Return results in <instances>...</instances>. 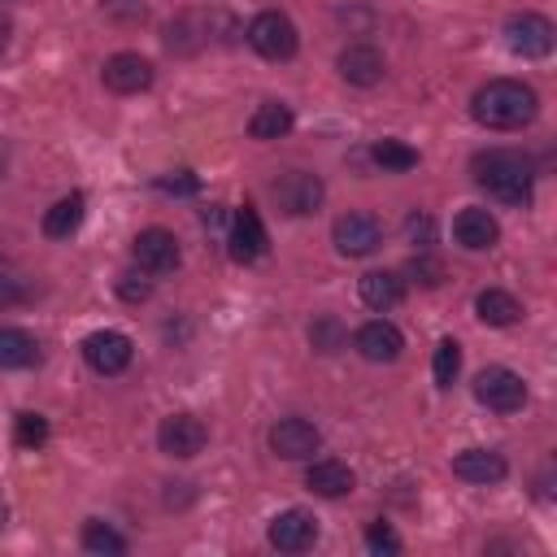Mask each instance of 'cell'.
Wrapping results in <instances>:
<instances>
[{"label": "cell", "instance_id": "1", "mask_svg": "<svg viewBox=\"0 0 557 557\" xmlns=\"http://www.w3.org/2000/svg\"><path fill=\"white\" fill-rule=\"evenodd\" d=\"M470 113L487 131H522L527 122H535L540 96L518 78H492L470 96Z\"/></svg>", "mask_w": 557, "mask_h": 557}, {"label": "cell", "instance_id": "2", "mask_svg": "<svg viewBox=\"0 0 557 557\" xmlns=\"http://www.w3.org/2000/svg\"><path fill=\"white\" fill-rule=\"evenodd\" d=\"M470 170H474V183H479L492 200H500V205H531L535 165H531L522 152L492 148V152H479Z\"/></svg>", "mask_w": 557, "mask_h": 557}, {"label": "cell", "instance_id": "3", "mask_svg": "<svg viewBox=\"0 0 557 557\" xmlns=\"http://www.w3.org/2000/svg\"><path fill=\"white\" fill-rule=\"evenodd\" d=\"M244 39H248V48L261 52L265 61H287V57H296V48H300V35H296L292 17L278 13V9H261V13L248 22Z\"/></svg>", "mask_w": 557, "mask_h": 557}, {"label": "cell", "instance_id": "4", "mask_svg": "<svg viewBox=\"0 0 557 557\" xmlns=\"http://www.w3.org/2000/svg\"><path fill=\"white\" fill-rule=\"evenodd\" d=\"M474 400L492 413H518L527 405V383L509 366H487L474 374Z\"/></svg>", "mask_w": 557, "mask_h": 557}, {"label": "cell", "instance_id": "5", "mask_svg": "<svg viewBox=\"0 0 557 557\" xmlns=\"http://www.w3.org/2000/svg\"><path fill=\"white\" fill-rule=\"evenodd\" d=\"M270 196H274V205H278L283 213L305 218V213H318V209H322L326 187H322V178L309 174V170H283V174L270 183Z\"/></svg>", "mask_w": 557, "mask_h": 557}, {"label": "cell", "instance_id": "6", "mask_svg": "<svg viewBox=\"0 0 557 557\" xmlns=\"http://www.w3.org/2000/svg\"><path fill=\"white\" fill-rule=\"evenodd\" d=\"M553 39H557V30H553V22L540 17V13H513V17L505 22V48H509L513 57H522V61L548 57V52H553Z\"/></svg>", "mask_w": 557, "mask_h": 557}, {"label": "cell", "instance_id": "7", "mask_svg": "<svg viewBox=\"0 0 557 557\" xmlns=\"http://www.w3.org/2000/svg\"><path fill=\"white\" fill-rule=\"evenodd\" d=\"M157 444H161L165 457L187 461V457H196V453L209 444V426H205L196 413H170V418H161V426H157Z\"/></svg>", "mask_w": 557, "mask_h": 557}, {"label": "cell", "instance_id": "8", "mask_svg": "<svg viewBox=\"0 0 557 557\" xmlns=\"http://www.w3.org/2000/svg\"><path fill=\"white\" fill-rule=\"evenodd\" d=\"M318 448H322V431L305 418H278L270 426V453L283 461H313Z\"/></svg>", "mask_w": 557, "mask_h": 557}, {"label": "cell", "instance_id": "9", "mask_svg": "<svg viewBox=\"0 0 557 557\" xmlns=\"http://www.w3.org/2000/svg\"><path fill=\"white\" fill-rule=\"evenodd\" d=\"M131 357H135V344H131V335H122V331H91V335L83 339V361H87L96 374H122V370L131 366Z\"/></svg>", "mask_w": 557, "mask_h": 557}, {"label": "cell", "instance_id": "10", "mask_svg": "<svg viewBox=\"0 0 557 557\" xmlns=\"http://www.w3.org/2000/svg\"><path fill=\"white\" fill-rule=\"evenodd\" d=\"M331 239H335V248L344 257H370L383 244V226L370 213H344V218H335Z\"/></svg>", "mask_w": 557, "mask_h": 557}, {"label": "cell", "instance_id": "11", "mask_svg": "<svg viewBox=\"0 0 557 557\" xmlns=\"http://www.w3.org/2000/svg\"><path fill=\"white\" fill-rule=\"evenodd\" d=\"M104 87L117 91V96H135V91H148L152 87V61L139 57V52H113L100 70Z\"/></svg>", "mask_w": 557, "mask_h": 557}, {"label": "cell", "instance_id": "12", "mask_svg": "<svg viewBox=\"0 0 557 557\" xmlns=\"http://www.w3.org/2000/svg\"><path fill=\"white\" fill-rule=\"evenodd\" d=\"M131 252H135V265L144 274H170V270H178V239L170 231H161V226L139 231L135 244H131Z\"/></svg>", "mask_w": 557, "mask_h": 557}, {"label": "cell", "instance_id": "13", "mask_svg": "<svg viewBox=\"0 0 557 557\" xmlns=\"http://www.w3.org/2000/svg\"><path fill=\"white\" fill-rule=\"evenodd\" d=\"M265 535H270V544L278 553H305L318 540V518L305 513V509H283V513L270 518V531Z\"/></svg>", "mask_w": 557, "mask_h": 557}, {"label": "cell", "instance_id": "14", "mask_svg": "<svg viewBox=\"0 0 557 557\" xmlns=\"http://www.w3.org/2000/svg\"><path fill=\"white\" fill-rule=\"evenodd\" d=\"M335 65H339V78L348 87H374L387 74V61H383V52L374 44H348Z\"/></svg>", "mask_w": 557, "mask_h": 557}, {"label": "cell", "instance_id": "15", "mask_svg": "<svg viewBox=\"0 0 557 557\" xmlns=\"http://www.w3.org/2000/svg\"><path fill=\"white\" fill-rule=\"evenodd\" d=\"M453 239H457L466 252H487V248H496V239H500V222H496L487 209L466 205V209L453 218Z\"/></svg>", "mask_w": 557, "mask_h": 557}, {"label": "cell", "instance_id": "16", "mask_svg": "<svg viewBox=\"0 0 557 557\" xmlns=\"http://www.w3.org/2000/svg\"><path fill=\"white\" fill-rule=\"evenodd\" d=\"M352 348H357L366 361H396V357H400V348H405V335H400L387 318H374V322L357 326Z\"/></svg>", "mask_w": 557, "mask_h": 557}, {"label": "cell", "instance_id": "17", "mask_svg": "<svg viewBox=\"0 0 557 557\" xmlns=\"http://www.w3.org/2000/svg\"><path fill=\"white\" fill-rule=\"evenodd\" d=\"M265 248H270V235H265V226H261V213H257L252 205H244V209L235 213V222H231V257L248 265V261H257Z\"/></svg>", "mask_w": 557, "mask_h": 557}, {"label": "cell", "instance_id": "18", "mask_svg": "<svg viewBox=\"0 0 557 557\" xmlns=\"http://www.w3.org/2000/svg\"><path fill=\"white\" fill-rule=\"evenodd\" d=\"M305 487H309L313 496L335 500V496H348V492L357 487V474H352L344 461L322 457V461H309V470H305Z\"/></svg>", "mask_w": 557, "mask_h": 557}, {"label": "cell", "instance_id": "19", "mask_svg": "<svg viewBox=\"0 0 557 557\" xmlns=\"http://www.w3.org/2000/svg\"><path fill=\"white\" fill-rule=\"evenodd\" d=\"M453 474L466 483H500L509 474V466L496 448H466L453 457Z\"/></svg>", "mask_w": 557, "mask_h": 557}, {"label": "cell", "instance_id": "20", "mask_svg": "<svg viewBox=\"0 0 557 557\" xmlns=\"http://www.w3.org/2000/svg\"><path fill=\"white\" fill-rule=\"evenodd\" d=\"M357 292H361V300H366L370 309L387 313V309H396V305L405 300V278L392 274V270H370V274H361Z\"/></svg>", "mask_w": 557, "mask_h": 557}, {"label": "cell", "instance_id": "21", "mask_svg": "<svg viewBox=\"0 0 557 557\" xmlns=\"http://www.w3.org/2000/svg\"><path fill=\"white\" fill-rule=\"evenodd\" d=\"M83 213H87V196H83V191L61 196V200L44 213V235H48V239H70V235L83 226Z\"/></svg>", "mask_w": 557, "mask_h": 557}, {"label": "cell", "instance_id": "22", "mask_svg": "<svg viewBox=\"0 0 557 557\" xmlns=\"http://www.w3.org/2000/svg\"><path fill=\"white\" fill-rule=\"evenodd\" d=\"M39 361V339L22 326H0V370H30Z\"/></svg>", "mask_w": 557, "mask_h": 557}, {"label": "cell", "instance_id": "23", "mask_svg": "<svg viewBox=\"0 0 557 557\" xmlns=\"http://www.w3.org/2000/svg\"><path fill=\"white\" fill-rule=\"evenodd\" d=\"M474 313H479V322H487V326H513V322L522 318V305H518V296H509V292H500V287H483V292L474 296Z\"/></svg>", "mask_w": 557, "mask_h": 557}, {"label": "cell", "instance_id": "24", "mask_svg": "<svg viewBox=\"0 0 557 557\" xmlns=\"http://www.w3.org/2000/svg\"><path fill=\"white\" fill-rule=\"evenodd\" d=\"M292 109L283 104V100H265V104H257L252 109V117H248V135L252 139H283L287 131H292Z\"/></svg>", "mask_w": 557, "mask_h": 557}, {"label": "cell", "instance_id": "25", "mask_svg": "<svg viewBox=\"0 0 557 557\" xmlns=\"http://www.w3.org/2000/svg\"><path fill=\"white\" fill-rule=\"evenodd\" d=\"M370 161H374L379 170H387V174H405V170L418 165V152H413L409 144H400V139H374Z\"/></svg>", "mask_w": 557, "mask_h": 557}, {"label": "cell", "instance_id": "26", "mask_svg": "<svg viewBox=\"0 0 557 557\" xmlns=\"http://www.w3.org/2000/svg\"><path fill=\"white\" fill-rule=\"evenodd\" d=\"M83 548H87V553H96V557H122V553H126V540H122L109 522L91 518V522L83 527Z\"/></svg>", "mask_w": 557, "mask_h": 557}, {"label": "cell", "instance_id": "27", "mask_svg": "<svg viewBox=\"0 0 557 557\" xmlns=\"http://www.w3.org/2000/svg\"><path fill=\"white\" fill-rule=\"evenodd\" d=\"M209 39V30H196V13H183L165 26V48L170 52H196Z\"/></svg>", "mask_w": 557, "mask_h": 557}, {"label": "cell", "instance_id": "28", "mask_svg": "<svg viewBox=\"0 0 557 557\" xmlns=\"http://www.w3.org/2000/svg\"><path fill=\"white\" fill-rule=\"evenodd\" d=\"M457 370H461V344L457 339H440L435 344V361H431L435 387H453L457 383Z\"/></svg>", "mask_w": 557, "mask_h": 557}, {"label": "cell", "instance_id": "29", "mask_svg": "<svg viewBox=\"0 0 557 557\" xmlns=\"http://www.w3.org/2000/svg\"><path fill=\"white\" fill-rule=\"evenodd\" d=\"M309 344L318 348V352H339L344 344H348V331L339 326V318H331V313H322L313 326H309Z\"/></svg>", "mask_w": 557, "mask_h": 557}, {"label": "cell", "instance_id": "30", "mask_svg": "<svg viewBox=\"0 0 557 557\" xmlns=\"http://www.w3.org/2000/svg\"><path fill=\"white\" fill-rule=\"evenodd\" d=\"M13 440H17L22 448H44V444H48V418H39V413H17Z\"/></svg>", "mask_w": 557, "mask_h": 557}, {"label": "cell", "instance_id": "31", "mask_svg": "<svg viewBox=\"0 0 557 557\" xmlns=\"http://www.w3.org/2000/svg\"><path fill=\"white\" fill-rule=\"evenodd\" d=\"M117 296H122L126 305H139V300L152 296V278H148L144 270H126V274H117Z\"/></svg>", "mask_w": 557, "mask_h": 557}, {"label": "cell", "instance_id": "32", "mask_svg": "<svg viewBox=\"0 0 557 557\" xmlns=\"http://www.w3.org/2000/svg\"><path fill=\"white\" fill-rule=\"evenodd\" d=\"M100 13L117 26H135L144 22V0H100Z\"/></svg>", "mask_w": 557, "mask_h": 557}, {"label": "cell", "instance_id": "33", "mask_svg": "<svg viewBox=\"0 0 557 557\" xmlns=\"http://www.w3.org/2000/svg\"><path fill=\"white\" fill-rule=\"evenodd\" d=\"M366 548L370 553H400V535L387 522H370L366 527Z\"/></svg>", "mask_w": 557, "mask_h": 557}, {"label": "cell", "instance_id": "34", "mask_svg": "<svg viewBox=\"0 0 557 557\" xmlns=\"http://www.w3.org/2000/svg\"><path fill=\"white\" fill-rule=\"evenodd\" d=\"M157 187L170 191V196H196V191H200V178H196L191 170H174V174H161Z\"/></svg>", "mask_w": 557, "mask_h": 557}, {"label": "cell", "instance_id": "35", "mask_svg": "<svg viewBox=\"0 0 557 557\" xmlns=\"http://www.w3.org/2000/svg\"><path fill=\"white\" fill-rule=\"evenodd\" d=\"M409 274L418 278V283H426V287H435L440 283V261H431V257H413V265H409Z\"/></svg>", "mask_w": 557, "mask_h": 557}, {"label": "cell", "instance_id": "36", "mask_svg": "<svg viewBox=\"0 0 557 557\" xmlns=\"http://www.w3.org/2000/svg\"><path fill=\"white\" fill-rule=\"evenodd\" d=\"M17 300H22V278H13L9 270H0V309H9Z\"/></svg>", "mask_w": 557, "mask_h": 557}, {"label": "cell", "instance_id": "37", "mask_svg": "<svg viewBox=\"0 0 557 557\" xmlns=\"http://www.w3.org/2000/svg\"><path fill=\"white\" fill-rule=\"evenodd\" d=\"M191 496H196L191 483H165V505H170V509H183Z\"/></svg>", "mask_w": 557, "mask_h": 557}, {"label": "cell", "instance_id": "38", "mask_svg": "<svg viewBox=\"0 0 557 557\" xmlns=\"http://www.w3.org/2000/svg\"><path fill=\"white\" fill-rule=\"evenodd\" d=\"M405 231H409V239H422V244H431V218H426V213H413V218L405 222Z\"/></svg>", "mask_w": 557, "mask_h": 557}, {"label": "cell", "instance_id": "39", "mask_svg": "<svg viewBox=\"0 0 557 557\" xmlns=\"http://www.w3.org/2000/svg\"><path fill=\"white\" fill-rule=\"evenodd\" d=\"M222 218H226V213H222V205H213V209H205V226H222Z\"/></svg>", "mask_w": 557, "mask_h": 557}, {"label": "cell", "instance_id": "40", "mask_svg": "<svg viewBox=\"0 0 557 557\" xmlns=\"http://www.w3.org/2000/svg\"><path fill=\"white\" fill-rule=\"evenodd\" d=\"M4 170H9V144L0 139V178H4Z\"/></svg>", "mask_w": 557, "mask_h": 557}]
</instances>
